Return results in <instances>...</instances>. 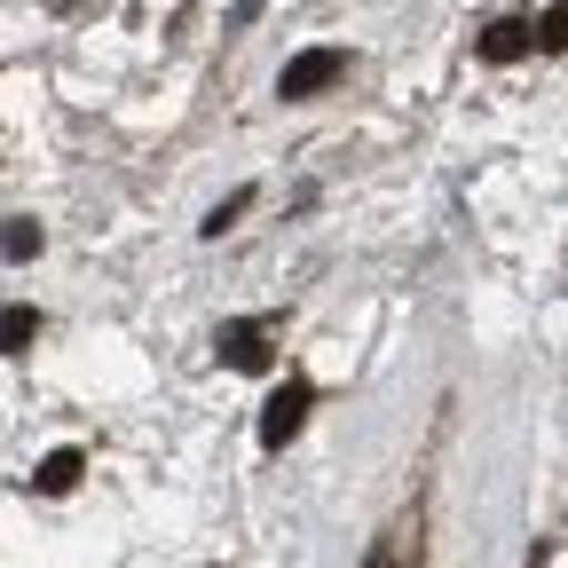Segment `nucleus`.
<instances>
[{
    "label": "nucleus",
    "mask_w": 568,
    "mask_h": 568,
    "mask_svg": "<svg viewBox=\"0 0 568 568\" xmlns=\"http://www.w3.org/2000/svg\"><path fill=\"white\" fill-rule=\"evenodd\" d=\"M339 71H347V48H301L293 63L276 71V95H284V103H308V95H324V88L339 80Z\"/></svg>",
    "instance_id": "obj_1"
},
{
    "label": "nucleus",
    "mask_w": 568,
    "mask_h": 568,
    "mask_svg": "<svg viewBox=\"0 0 568 568\" xmlns=\"http://www.w3.org/2000/svg\"><path fill=\"white\" fill-rule=\"evenodd\" d=\"M308 403H316V387H308V379H284V387L268 395V410H261V443H268V450H284V443H293L301 426H308Z\"/></svg>",
    "instance_id": "obj_2"
},
{
    "label": "nucleus",
    "mask_w": 568,
    "mask_h": 568,
    "mask_svg": "<svg viewBox=\"0 0 568 568\" xmlns=\"http://www.w3.org/2000/svg\"><path fill=\"white\" fill-rule=\"evenodd\" d=\"M474 48H481V63H521V55L537 48V24H529V17H497Z\"/></svg>",
    "instance_id": "obj_3"
},
{
    "label": "nucleus",
    "mask_w": 568,
    "mask_h": 568,
    "mask_svg": "<svg viewBox=\"0 0 568 568\" xmlns=\"http://www.w3.org/2000/svg\"><path fill=\"white\" fill-rule=\"evenodd\" d=\"M213 347H222L230 372H268V332H261V324H230Z\"/></svg>",
    "instance_id": "obj_4"
},
{
    "label": "nucleus",
    "mask_w": 568,
    "mask_h": 568,
    "mask_svg": "<svg viewBox=\"0 0 568 568\" xmlns=\"http://www.w3.org/2000/svg\"><path fill=\"white\" fill-rule=\"evenodd\" d=\"M80 474H88L80 450H48V458L32 466V489H40V497H71V489H80Z\"/></svg>",
    "instance_id": "obj_5"
},
{
    "label": "nucleus",
    "mask_w": 568,
    "mask_h": 568,
    "mask_svg": "<svg viewBox=\"0 0 568 568\" xmlns=\"http://www.w3.org/2000/svg\"><path fill=\"white\" fill-rule=\"evenodd\" d=\"M40 339V308H0V355H24Z\"/></svg>",
    "instance_id": "obj_6"
},
{
    "label": "nucleus",
    "mask_w": 568,
    "mask_h": 568,
    "mask_svg": "<svg viewBox=\"0 0 568 568\" xmlns=\"http://www.w3.org/2000/svg\"><path fill=\"white\" fill-rule=\"evenodd\" d=\"M48 237H40V222H0V253H9V261H32Z\"/></svg>",
    "instance_id": "obj_7"
},
{
    "label": "nucleus",
    "mask_w": 568,
    "mask_h": 568,
    "mask_svg": "<svg viewBox=\"0 0 568 568\" xmlns=\"http://www.w3.org/2000/svg\"><path fill=\"white\" fill-rule=\"evenodd\" d=\"M537 48H545V55H560V48H568V0H552V9L537 17Z\"/></svg>",
    "instance_id": "obj_8"
},
{
    "label": "nucleus",
    "mask_w": 568,
    "mask_h": 568,
    "mask_svg": "<svg viewBox=\"0 0 568 568\" xmlns=\"http://www.w3.org/2000/svg\"><path fill=\"white\" fill-rule=\"evenodd\" d=\"M245 205H253V190H230V197H222V205H213V213H205V222H197V230H205V237H222V230L237 222V213H245Z\"/></svg>",
    "instance_id": "obj_9"
},
{
    "label": "nucleus",
    "mask_w": 568,
    "mask_h": 568,
    "mask_svg": "<svg viewBox=\"0 0 568 568\" xmlns=\"http://www.w3.org/2000/svg\"><path fill=\"white\" fill-rule=\"evenodd\" d=\"M364 568H387V560H379V552H372V560H364Z\"/></svg>",
    "instance_id": "obj_10"
}]
</instances>
